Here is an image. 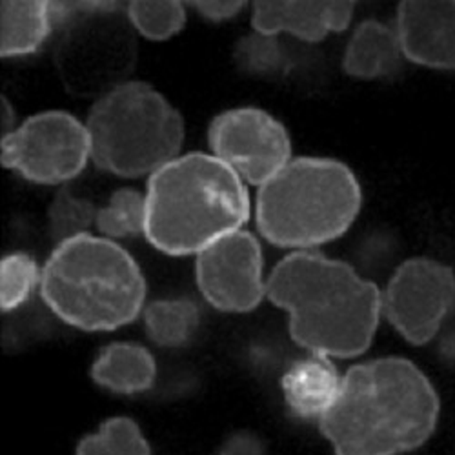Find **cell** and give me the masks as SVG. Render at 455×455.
Here are the masks:
<instances>
[{
    "mask_svg": "<svg viewBox=\"0 0 455 455\" xmlns=\"http://www.w3.org/2000/svg\"><path fill=\"white\" fill-rule=\"evenodd\" d=\"M403 57L395 29L379 20H364L352 35L343 66L350 77L357 79L392 77Z\"/></svg>",
    "mask_w": 455,
    "mask_h": 455,
    "instance_id": "2e32d148",
    "label": "cell"
},
{
    "mask_svg": "<svg viewBox=\"0 0 455 455\" xmlns=\"http://www.w3.org/2000/svg\"><path fill=\"white\" fill-rule=\"evenodd\" d=\"M248 219L244 180L215 156L177 157L148 179L144 235L166 255L201 253Z\"/></svg>",
    "mask_w": 455,
    "mask_h": 455,
    "instance_id": "3957f363",
    "label": "cell"
},
{
    "mask_svg": "<svg viewBox=\"0 0 455 455\" xmlns=\"http://www.w3.org/2000/svg\"><path fill=\"white\" fill-rule=\"evenodd\" d=\"M86 124L66 111L28 117L0 140V164L35 184H64L79 177L90 159Z\"/></svg>",
    "mask_w": 455,
    "mask_h": 455,
    "instance_id": "ba28073f",
    "label": "cell"
},
{
    "mask_svg": "<svg viewBox=\"0 0 455 455\" xmlns=\"http://www.w3.org/2000/svg\"><path fill=\"white\" fill-rule=\"evenodd\" d=\"M93 224L106 239H124L144 234L146 196L133 188L116 189L106 204L95 206Z\"/></svg>",
    "mask_w": 455,
    "mask_h": 455,
    "instance_id": "d6986e66",
    "label": "cell"
},
{
    "mask_svg": "<svg viewBox=\"0 0 455 455\" xmlns=\"http://www.w3.org/2000/svg\"><path fill=\"white\" fill-rule=\"evenodd\" d=\"M188 4H192V8L199 12L204 19L220 22V20H230L232 17L241 13L246 3H188Z\"/></svg>",
    "mask_w": 455,
    "mask_h": 455,
    "instance_id": "603a6c76",
    "label": "cell"
},
{
    "mask_svg": "<svg viewBox=\"0 0 455 455\" xmlns=\"http://www.w3.org/2000/svg\"><path fill=\"white\" fill-rule=\"evenodd\" d=\"M77 455H151V450L137 423L111 417L79 443Z\"/></svg>",
    "mask_w": 455,
    "mask_h": 455,
    "instance_id": "ffe728a7",
    "label": "cell"
},
{
    "mask_svg": "<svg viewBox=\"0 0 455 455\" xmlns=\"http://www.w3.org/2000/svg\"><path fill=\"white\" fill-rule=\"evenodd\" d=\"M53 62L66 92L100 99L130 83L139 44L126 8L119 3H62Z\"/></svg>",
    "mask_w": 455,
    "mask_h": 455,
    "instance_id": "52a82bcc",
    "label": "cell"
},
{
    "mask_svg": "<svg viewBox=\"0 0 455 455\" xmlns=\"http://www.w3.org/2000/svg\"><path fill=\"white\" fill-rule=\"evenodd\" d=\"M343 387V375L339 373L330 357L310 354L295 361L281 379V390L290 411L300 419H321L333 406Z\"/></svg>",
    "mask_w": 455,
    "mask_h": 455,
    "instance_id": "5bb4252c",
    "label": "cell"
},
{
    "mask_svg": "<svg viewBox=\"0 0 455 455\" xmlns=\"http://www.w3.org/2000/svg\"><path fill=\"white\" fill-rule=\"evenodd\" d=\"M219 455H262V446L253 435L237 434L222 444Z\"/></svg>",
    "mask_w": 455,
    "mask_h": 455,
    "instance_id": "cb8c5ba5",
    "label": "cell"
},
{
    "mask_svg": "<svg viewBox=\"0 0 455 455\" xmlns=\"http://www.w3.org/2000/svg\"><path fill=\"white\" fill-rule=\"evenodd\" d=\"M267 297L290 315V335L312 354L350 359L364 354L383 314V291L350 264L300 250L281 259Z\"/></svg>",
    "mask_w": 455,
    "mask_h": 455,
    "instance_id": "7a4b0ae2",
    "label": "cell"
},
{
    "mask_svg": "<svg viewBox=\"0 0 455 455\" xmlns=\"http://www.w3.org/2000/svg\"><path fill=\"white\" fill-rule=\"evenodd\" d=\"M196 277L203 297L220 312H251L267 297L262 248L246 230L228 234L197 253Z\"/></svg>",
    "mask_w": 455,
    "mask_h": 455,
    "instance_id": "8fae6325",
    "label": "cell"
},
{
    "mask_svg": "<svg viewBox=\"0 0 455 455\" xmlns=\"http://www.w3.org/2000/svg\"><path fill=\"white\" fill-rule=\"evenodd\" d=\"M41 293L66 324L111 331L130 324L146 300L137 260L116 241L79 234L60 241L46 260Z\"/></svg>",
    "mask_w": 455,
    "mask_h": 455,
    "instance_id": "277c9868",
    "label": "cell"
},
{
    "mask_svg": "<svg viewBox=\"0 0 455 455\" xmlns=\"http://www.w3.org/2000/svg\"><path fill=\"white\" fill-rule=\"evenodd\" d=\"M395 33L408 60L455 69V3H401Z\"/></svg>",
    "mask_w": 455,
    "mask_h": 455,
    "instance_id": "7c38bea8",
    "label": "cell"
},
{
    "mask_svg": "<svg viewBox=\"0 0 455 455\" xmlns=\"http://www.w3.org/2000/svg\"><path fill=\"white\" fill-rule=\"evenodd\" d=\"M437 419L439 397L421 368L383 357L343 375L319 428L335 455H401L428 441Z\"/></svg>",
    "mask_w": 455,
    "mask_h": 455,
    "instance_id": "6da1fadb",
    "label": "cell"
},
{
    "mask_svg": "<svg viewBox=\"0 0 455 455\" xmlns=\"http://www.w3.org/2000/svg\"><path fill=\"white\" fill-rule=\"evenodd\" d=\"M0 55L24 57L39 50L62 20L60 3H3Z\"/></svg>",
    "mask_w": 455,
    "mask_h": 455,
    "instance_id": "9a60e30c",
    "label": "cell"
},
{
    "mask_svg": "<svg viewBox=\"0 0 455 455\" xmlns=\"http://www.w3.org/2000/svg\"><path fill=\"white\" fill-rule=\"evenodd\" d=\"M43 270L26 251H13L0 260V308L12 312L20 308L31 297L36 284H41Z\"/></svg>",
    "mask_w": 455,
    "mask_h": 455,
    "instance_id": "44dd1931",
    "label": "cell"
},
{
    "mask_svg": "<svg viewBox=\"0 0 455 455\" xmlns=\"http://www.w3.org/2000/svg\"><path fill=\"white\" fill-rule=\"evenodd\" d=\"M361 204V184L345 163L297 157L259 188L255 220L268 243L300 251L345 235Z\"/></svg>",
    "mask_w": 455,
    "mask_h": 455,
    "instance_id": "5b68a950",
    "label": "cell"
},
{
    "mask_svg": "<svg viewBox=\"0 0 455 455\" xmlns=\"http://www.w3.org/2000/svg\"><path fill=\"white\" fill-rule=\"evenodd\" d=\"M126 13L135 31L149 41H166L186 26L182 3H130Z\"/></svg>",
    "mask_w": 455,
    "mask_h": 455,
    "instance_id": "7402d4cb",
    "label": "cell"
},
{
    "mask_svg": "<svg viewBox=\"0 0 455 455\" xmlns=\"http://www.w3.org/2000/svg\"><path fill=\"white\" fill-rule=\"evenodd\" d=\"M354 10V3H253L251 26L262 36L290 33L319 43L328 33L345 31Z\"/></svg>",
    "mask_w": 455,
    "mask_h": 455,
    "instance_id": "4fadbf2b",
    "label": "cell"
},
{
    "mask_svg": "<svg viewBox=\"0 0 455 455\" xmlns=\"http://www.w3.org/2000/svg\"><path fill=\"white\" fill-rule=\"evenodd\" d=\"M199 323V308L189 299L154 300L144 308L146 333L159 347L177 348L186 345Z\"/></svg>",
    "mask_w": 455,
    "mask_h": 455,
    "instance_id": "ac0fdd59",
    "label": "cell"
},
{
    "mask_svg": "<svg viewBox=\"0 0 455 455\" xmlns=\"http://www.w3.org/2000/svg\"><path fill=\"white\" fill-rule=\"evenodd\" d=\"M90 157L117 177L154 173L177 159L184 142L180 113L154 86L130 81L90 109Z\"/></svg>",
    "mask_w": 455,
    "mask_h": 455,
    "instance_id": "8992f818",
    "label": "cell"
},
{
    "mask_svg": "<svg viewBox=\"0 0 455 455\" xmlns=\"http://www.w3.org/2000/svg\"><path fill=\"white\" fill-rule=\"evenodd\" d=\"M208 144L213 156L253 186L268 182L291 161V140L268 111L260 108L226 109L212 121Z\"/></svg>",
    "mask_w": 455,
    "mask_h": 455,
    "instance_id": "30bf717a",
    "label": "cell"
},
{
    "mask_svg": "<svg viewBox=\"0 0 455 455\" xmlns=\"http://www.w3.org/2000/svg\"><path fill=\"white\" fill-rule=\"evenodd\" d=\"M453 310L455 272L434 259L404 260L383 291V314L410 345H427Z\"/></svg>",
    "mask_w": 455,
    "mask_h": 455,
    "instance_id": "9c48e42d",
    "label": "cell"
},
{
    "mask_svg": "<svg viewBox=\"0 0 455 455\" xmlns=\"http://www.w3.org/2000/svg\"><path fill=\"white\" fill-rule=\"evenodd\" d=\"M156 377L154 355L135 343H111L99 352L92 364V379L99 387L124 395L149 390Z\"/></svg>",
    "mask_w": 455,
    "mask_h": 455,
    "instance_id": "e0dca14e",
    "label": "cell"
}]
</instances>
